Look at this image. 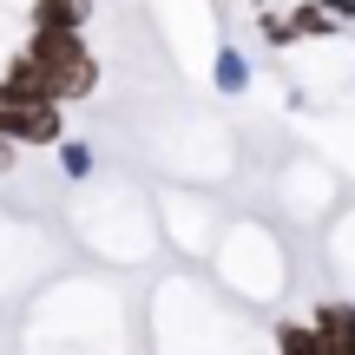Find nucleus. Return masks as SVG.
Returning a JSON list of instances; mask_svg holds the SVG:
<instances>
[{"mask_svg": "<svg viewBox=\"0 0 355 355\" xmlns=\"http://www.w3.org/2000/svg\"><path fill=\"white\" fill-rule=\"evenodd\" d=\"M79 7H92V0H79Z\"/></svg>", "mask_w": 355, "mask_h": 355, "instance_id": "6e6552de", "label": "nucleus"}, {"mask_svg": "<svg viewBox=\"0 0 355 355\" xmlns=\"http://www.w3.org/2000/svg\"><path fill=\"white\" fill-rule=\"evenodd\" d=\"M33 33H86L79 0H33Z\"/></svg>", "mask_w": 355, "mask_h": 355, "instance_id": "7ed1b4c3", "label": "nucleus"}, {"mask_svg": "<svg viewBox=\"0 0 355 355\" xmlns=\"http://www.w3.org/2000/svg\"><path fill=\"white\" fill-rule=\"evenodd\" d=\"M7 86L33 92V99H53V105H79L99 92V60H92L86 33H33L20 53L7 60Z\"/></svg>", "mask_w": 355, "mask_h": 355, "instance_id": "f257e3e1", "label": "nucleus"}, {"mask_svg": "<svg viewBox=\"0 0 355 355\" xmlns=\"http://www.w3.org/2000/svg\"><path fill=\"white\" fill-rule=\"evenodd\" d=\"M217 86H224V92H243V86H250V60H243L237 46L217 53Z\"/></svg>", "mask_w": 355, "mask_h": 355, "instance_id": "39448f33", "label": "nucleus"}, {"mask_svg": "<svg viewBox=\"0 0 355 355\" xmlns=\"http://www.w3.org/2000/svg\"><path fill=\"white\" fill-rule=\"evenodd\" d=\"M283 33H290V46H296V40H336L343 26H336L329 13L316 7V0H303V7H290V13H283Z\"/></svg>", "mask_w": 355, "mask_h": 355, "instance_id": "20e7f679", "label": "nucleus"}, {"mask_svg": "<svg viewBox=\"0 0 355 355\" xmlns=\"http://www.w3.org/2000/svg\"><path fill=\"white\" fill-rule=\"evenodd\" d=\"M13 158H20V152H13V145H7V139H0V178H7V171H13Z\"/></svg>", "mask_w": 355, "mask_h": 355, "instance_id": "0eeeda50", "label": "nucleus"}, {"mask_svg": "<svg viewBox=\"0 0 355 355\" xmlns=\"http://www.w3.org/2000/svg\"><path fill=\"white\" fill-rule=\"evenodd\" d=\"M0 139H7L13 152H20V145H60L66 139V105L33 99V92L0 79Z\"/></svg>", "mask_w": 355, "mask_h": 355, "instance_id": "f03ea898", "label": "nucleus"}, {"mask_svg": "<svg viewBox=\"0 0 355 355\" xmlns=\"http://www.w3.org/2000/svg\"><path fill=\"white\" fill-rule=\"evenodd\" d=\"M60 171H66V178H92V145L60 139Z\"/></svg>", "mask_w": 355, "mask_h": 355, "instance_id": "423d86ee", "label": "nucleus"}]
</instances>
